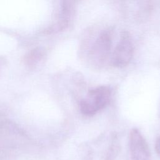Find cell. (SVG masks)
I'll return each instance as SVG.
<instances>
[{"label":"cell","instance_id":"obj_3","mask_svg":"<svg viewBox=\"0 0 160 160\" xmlns=\"http://www.w3.org/2000/svg\"><path fill=\"white\" fill-rule=\"evenodd\" d=\"M134 44L129 32H121L119 39L111 57V64L118 68L126 66L131 61L134 54Z\"/></svg>","mask_w":160,"mask_h":160},{"label":"cell","instance_id":"obj_4","mask_svg":"<svg viewBox=\"0 0 160 160\" xmlns=\"http://www.w3.org/2000/svg\"><path fill=\"white\" fill-rule=\"evenodd\" d=\"M129 146L132 160H149L151 156L148 144L137 128H132L129 132Z\"/></svg>","mask_w":160,"mask_h":160},{"label":"cell","instance_id":"obj_1","mask_svg":"<svg viewBox=\"0 0 160 160\" xmlns=\"http://www.w3.org/2000/svg\"><path fill=\"white\" fill-rule=\"evenodd\" d=\"M112 31L110 28L102 31L91 46L88 53V60L93 67L101 68L108 59L112 48Z\"/></svg>","mask_w":160,"mask_h":160},{"label":"cell","instance_id":"obj_6","mask_svg":"<svg viewBox=\"0 0 160 160\" xmlns=\"http://www.w3.org/2000/svg\"><path fill=\"white\" fill-rule=\"evenodd\" d=\"M118 143L115 140H112L104 156L105 160H113L118 153Z\"/></svg>","mask_w":160,"mask_h":160},{"label":"cell","instance_id":"obj_5","mask_svg":"<svg viewBox=\"0 0 160 160\" xmlns=\"http://www.w3.org/2000/svg\"><path fill=\"white\" fill-rule=\"evenodd\" d=\"M75 6L72 1H62L57 22L53 30L62 31L68 28L71 23L74 14Z\"/></svg>","mask_w":160,"mask_h":160},{"label":"cell","instance_id":"obj_7","mask_svg":"<svg viewBox=\"0 0 160 160\" xmlns=\"http://www.w3.org/2000/svg\"><path fill=\"white\" fill-rule=\"evenodd\" d=\"M155 150L158 154L160 155V136L157 139L155 143Z\"/></svg>","mask_w":160,"mask_h":160},{"label":"cell","instance_id":"obj_2","mask_svg":"<svg viewBox=\"0 0 160 160\" xmlns=\"http://www.w3.org/2000/svg\"><path fill=\"white\" fill-rule=\"evenodd\" d=\"M111 89L108 86H99L90 89L80 102L81 112L92 116L103 109L109 102Z\"/></svg>","mask_w":160,"mask_h":160}]
</instances>
